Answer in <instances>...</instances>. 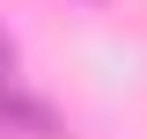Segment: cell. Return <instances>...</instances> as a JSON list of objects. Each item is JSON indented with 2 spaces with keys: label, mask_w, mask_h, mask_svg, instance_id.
Segmentation results:
<instances>
[{
  "label": "cell",
  "mask_w": 147,
  "mask_h": 139,
  "mask_svg": "<svg viewBox=\"0 0 147 139\" xmlns=\"http://www.w3.org/2000/svg\"><path fill=\"white\" fill-rule=\"evenodd\" d=\"M0 117H15L30 139H59V117H52L44 103H30V95H22L15 81H0Z\"/></svg>",
  "instance_id": "6da1fadb"
},
{
  "label": "cell",
  "mask_w": 147,
  "mask_h": 139,
  "mask_svg": "<svg viewBox=\"0 0 147 139\" xmlns=\"http://www.w3.org/2000/svg\"><path fill=\"white\" fill-rule=\"evenodd\" d=\"M0 81H15V44L0 37Z\"/></svg>",
  "instance_id": "7a4b0ae2"
}]
</instances>
